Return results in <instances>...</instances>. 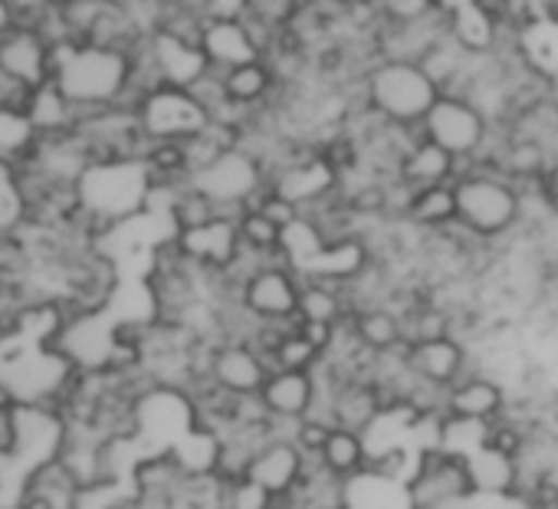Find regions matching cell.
<instances>
[{"instance_id": "cell-12", "label": "cell", "mask_w": 558, "mask_h": 509, "mask_svg": "<svg viewBox=\"0 0 558 509\" xmlns=\"http://www.w3.org/2000/svg\"><path fill=\"white\" fill-rule=\"evenodd\" d=\"M404 486H408V496H411L414 509H434V506L473 496V480H470L466 457L450 453L444 447H427L417 457V463H414L411 476L404 480Z\"/></svg>"}, {"instance_id": "cell-9", "label": "cell", "mask_w": 558, "mask_h": 509, "mask_svg": "<svg viewBox=\"0 0 558 509\" xmlns=\"http://www.w3.org/2000/svg\"><path fill=\"white\" fill-rule=\"evenodd\" d=\"M138 129L148 145L155 142H191L210 125V112L191 89L178 86H158L145 93V99L135 109Z\"/></svg>"}, {"instance_id": "cell-33", "label": "cell", "mask_w": 558, "mask_h": 509, "mask_svg": "<svg viewBox=\"0 0 558 509\" xmlns=\"http://www.w3.org/2000/svg\"><path fill=\"white\" fill-rule=\"evenodd\" d=\"M272 506H276V496H269L250 476L223 480V509H272Z\"/></svg>"}, {"instance_id": "cell-6", "label": "cell", "mask_w": 558, "mask_h": 509, "mask_svg": "<svg viewBox=\"0 0 558 509\" xmlns=\"http://www.w3.org/2000/svg\"><path fill=\"white\" fill-rule=\"evenodd\" d=\"M417 132H421V138H427L437 148L450 152L460 161V174L470 165H476L489 152V145L496 138L493 119L473 99H466L460 93H444L434 102V109L427 112V119L421 122Z\"/></svg>"}, {"instance_id": "cell-21", "label": "cell", "mask_w": 558, "mask_h": 509, "mask_svg": "<svg viewBox=\"0 0 558 509\" xmlns=\"http://www.w3.org/2000/svg\"><path fill=\"white\" fill-rule=\"evenodd\" d=\"M512 50L529 73L545 83H558V17L535 14L512 34Z\"/></svg>"}, {"instance_id": "cell-37", "label": "cell", "mask_w": 558, "mask_h": 509, "mask_svg": "<svg viewBox=\"0 0 558 509\" xmlns=\"http://www.w3.org/2000/svg\"><path fill=\"white\" fill-rule=\"evenodd\" d=\"M14 27H17V11H14V4H11V0H0V37L11 34Z\"/></svg>"}, {"instance_id": "cell-29", "label": "cell", "mask_w": 558, "mask_h": 509, "mask_svg": "<svg viewBox=\"0 0 558 509\" xmlns=\"http://www.w3.org/2000/svg\"><path fill=\"white\" fill-rule=\"evenodd\" d=\"M27 112H31V119H34L40 138L70 135V132H76V125H80V112L66 102V96H63L53 83H47V86H40V89L31 93Z\"/></svg>"}, {"instance_id": "cell-7", "label": "cell", "mask_w": 558, "mask_h": 509, "mask_svg": "<svg viewBox=\"0 0 558 509\" xmlns=\"http://www.w3.org/2000/svg\"><path fill=\"white\" fill-rule=\"evenodd\" d=\"M276 27L240 14V17H207L201 27V50L214 73H230L236 66L266 60L276 44Z\"/></svg>"}, {"instance_id": "cell-27", "label": "cell", "mask_w": 558, "mask_h": 509, "mask_svg": "<svg viewBox=\"0 0 558 509\" xmlns=\"http://www.w3.org/2000/svg\"><path fill=\"white\" fill-rule=\"evenodd\" d=\"M355 316V306L345 293V287L329 280H303L300 296V319L303 323H326V326H349Z\"/></svg>"}, {"instance_id": "cell-18", "label": "cell", "mask_w": 558, "mask_h": 509, "mask_svg": "<svg viewBox=\"0 0 558 509\" xmlns=\"http://www.w3.org/2000/svg\"><path fill=\"white\" fill-rule=\"evenodd\" d=\"M259 404H263L266 417L279 421V424H300V421L313 417V411L319 404L316 372H290V368L269 372V378L259 391Z\"/></svg>"}, {"instance_id": "cell-41", "label": "cell", "mask_w": 558, "mask_h": 509, "mask_svg": "<svg viewBox=\"0 0 558 509\" xmlns=\"http://www.w3.org/2000/svg\"><path fill=\"white\" fill-rule=\"evenodd\" d=\"M0 237H4V233H0Z\"/></svg>"}, {"instance_id": "cell-2", "label": "cell", "mask_w": 558, "mask_h": 509, "mask_svg": "<svg viewBox=\"0 0 558 509\" xmlns=\"http://www.w3.org/2000/svg\"><path fill=\"white\" fill-rule=\"evenodd\" d=\"M155 191V174L145 158H102L86 168L76 184V207L86 227L102 237L142 214Z\"/></svg>"}, {"instance_id": "cell-23", "label": "cell", "mask_w": 558, "mask_h": 509, "mask_svg": "<svg viewBox=\"0 0 558 509\" xmlns=\"http://www.w3.org/2000/svg\"><path fill=\"white\" fill-rule=\"evenodd\" d=\"M457 174H460V161H457L450 152L437 148V145L427 142V138H417V142L404 152L395 181H398L401 187H408V191H421V187L453 184Z\"/></svg>"}, {"instance_id": "cell-4", "label": "cell", "mask_w": 558, "mask_h": 509, "mask_svg": "<svg viewBox=\"0 0 558 509\" xmlns=\"http://www.w3.org/2000/svg\"><path fill=\"white\" fill-rule=\"evenodd\" d=\"M457 227L476 243L496 246L525 223V191L493 168L470 165L457 181Z\"/></svg>"}, {"instance_id": "cell-20", "label": "cell", "mask_w": 558, "mask_h": 509, "mask_svg": "<svg viewBox=\"0 0 558 509\" xmlns=\"http://www.w3.org/2000/svg\"><path fill=\"white\" fill-rule=\"evenodd\" d=\"M447 40L460 53H466L473 60H483V57L502 53L512 44V31L483 4V0H476V4H470V8L447 17Z\"/></svg>"}, {"instance_id": "cell-32", "label": "cell", "mask_w": 558, "mask_h": 509, "mask_svg": "<svg viewBox=\"0 0 558 509\" xmlns=\"http://www.w3.org/2000/svg\"><path fill=\"white\" fill-rule=\"evenodd\" d=\"M236 227H240V243L250 253L276 257V253L283 250V230H279L269 217H263L259 210H246Z\"/></svg>"}, {"instance_id": "cell-25", "label": "cell", "mask_w": 558, "mask_h": 509, "mask_svg": "<svg viewBox=\"0 0 558 509\" xmlns=\"http://www.w3.org/2000/svg\"><path fill=\"white\" fill-rule=\"evenodd\" d=\"M401 220H408L421 233L450 230L457 223V191H453V184H437V187L411 191Z\"/></svg>"}, {"instance_id": "cell-24", "label": "cell", "mask_w": 558, "mask_h": 509, "mask_svg": "<svg viewBox=\"0 0 558 509\" xmlns=\"http://www.w3.org/2000/svg\"><path fill=\"white\" fill-rule=\"evenodd\" d=\"M349 332L372 355H388V352H398L408 346L404 313H398L388 303L355 310V316L349 319Z\"/></svg>"}, {"instance_id": "cell-26", "label": "cell", "mask_w": 558, "mask_h": 509, "mask_svg": "<svg viewBox=\"0 0 558 509\" xmlns=\"http://www.w3.org/2000/svg\"><path fill=\"white\" fill-rule=\"evenodd\" d=\"M316 463L323 470H329L332 476L349 483V480H355V476H362L368 470L372 447H368L365 434H355V431H345V427H332L326 444H323V450H319V457H316Z\"/></svg>"}, {"instance_id": "cell-40", "label": "cell", "mask_w": 558, "mask_h": 509, "mask_svg": "<svg viewBox=\"0 0 558 509\" xmlns=\"http://www.w3.org/2000/svg\"><path fill=\"white\" fill-rule=\"evenodd\" d=\"M555 274H558V257H555Z\"/></svg>"}, {"instance_id": "cell-34", "label": "cell", "mask_w": 558, "mask_h": 509, "mask_svg": "<svg viewBox=\"0 0 558 509\" xmlns=\"http://www.w3.org/2000/svg\"><path fill=\"white\" fill-rule=\"evenodd\" d=\"M250 210H259V214H263V217H269L279 230H290V227L303 217V210H300L293 201H287L283 194H276L272 187H266V191H263V197H259Z\"/></svg>"}, {"instance_id": "cell-3", "label": "cell", "mask_w": 558, "mask_h": 509, "mask_svg": "<svg viewBox=\"0 0 558 509\" xmlns=\"http://www.w3.org/2000/svg\"><path fill=\"white\" fill-rule=\"evenodd\" d=\"M444 96L440 83L424 63L411 60H372L359 76L362 109L395 129H421L434 102Z\"/></svg>"}, {"instance_id": "cell-13", "label": "cell", "mask_w": 558, "mask_h": 509, "mask_svg": "<svg viewBox=\"0 0 558 509\" xmlns=\"http://www.w3.org/2000/svg\"><path fill=\"white\" fill-rule=\"evenodd\" d=\"M269 359L253 349L250 342H220L207 349L204 375L210 385H217L223 395L233 398H259L266 378H269Z\"/></svg>"}, {"instance_id": "cell-22", "label": "cell", "mask_w": 558, "mask_h": 509, "mask_svg": "<svg viewBox=\"0 0 558 509\" xmlns=\"http://www.w3.org/2000/svg\"><path fill=\"white\" fill-rule=\"evenodd\" d=\"M223 99L243 109H269L276 106L279 93H283V80H279L276 66L269 60H256L246 66H236L230 73H220Z\"/></svg>"}, {"instance_id": "cell-38", "label": "cell", "mask_w": 558, "mask_h": 509, "mask_svg": "<svg viewBox=\"0 0 558 509\" xmlns=\"http://www.w3.org/2000/svg\"><path fill=\"white\" fill-rule=\"evenodd\" d=\"M470 4H476V0H434V11L440 17H450V14H457V11H463Z\"/></svg>"}, {"instance_id": "cell-11", "label": "cell", "mask_w": 558, "mask_h": 509, "mask_svg": "<svg viewBox=\"0 0 558 509\" xmlns=\"http://www.w3.org/2000/svg\"><path fill=\"white\" fill-rule=\"evenodd\" d=\"M303 277L290 264H266L240 287L243 310L263 326H290L300 319Z\"/></svg>"}, {"instance_id": "cell-31", "label": "cell", "mask_w": 558, "mask_h": 509, "mask_svg": "<svg viewBox=\"0 0 558 509\" xmlns=\"http://www.w3.org/2000/svg\"><path fill=\"white\" fill-rule=\"evenodd\" d=\"M300 323V319H296ZM296 323L276 339V346H272V352L266 355L269 359V368L276 372V368H290V372H316L319 365H323V352L319 349H313L306 339H303V332L296 329Z\"/></svg>"}, {"instance_id": "cell-35", "label": "cell", "mask_w": 558, "mask_h": 509, "mask_svg": "<svg viewBox=\"0 0 558 509\" xmlns=\"http://www.w3.org/2000/svg\"><path fill=\"white\" fill-rule=\"evenodd\" d=\"M31 93L24 83H17L14 76H8L4 70H0V106H17V109H27L31 102Z\"/></svg>"}, {"instance_id": "cell-10", "label": "cell", "mask_w": 558, "mask_h": 509, "mask_svg": "<svg viewBox=\"0 0 558 509\" xmlns=\"http://www.w3.org/2000/svg\"><path fill=\"white\" fill-rule=\"evenodd\" d=\"M70 440V417L63 408L47 404H14V444L11 460L21 466V473H34L44 463L60 460L63 447Z\"/></svg>"}, {"instance_id": "cell-8", "label": "cell", "mask_w": 558, "mask_h": 509, "mask_svg": "<svg viewBox=\"0 0 558 509\" xmlns=\"http://www.w3.org/2000/svg\"><path fill=\"white\" fill-rule=\"evenodd\" d=\"M342 168L323 152V145H303L283 168L269 174V187L310 214L342 194Z\"/></svg>"}, {"instance_id": "cell-28", "label": "cell", "mask_w": 558, "mask_h": 509, "mask_svg": "<svg viewBox=\"0 0 558 509\" xmlns=\"http://www.w3.org/2000/svg\"><path fill=\"white\" fill-rule=\"evenodd\" d=\"M470 480H473V496H493V493H512L522 486L519 460L506 457L493 447H480L466 457Z\"/></svg>"}, {"instance_id": "cell-14", "label": "cell", "mask_w": 558, "mask_h": 509, "mask_svg": "<svg viewBox=\"0 0 558 509\" xmlns=\"http://www.w3.org/2000/svg\"><path fill=\"white\" fill-rule=\"evenodd\" d=\"M404 365L417 381L434 385V388H453L457 381H463L476 368L473 349L453 336L427 339V342H408L404 346Z\"/></svg>"}, {"instance_id": "cell-19", "label": "cell", "mask_w": 558, "mask_h": 509, "mask_svg": "<svg viewBox=\"0 0 558 509\" xmlns=\"http://www.w3.org/2000/svg\"><path fill=\"white\" fill-rule=\"evenodd\" d=\"M0 70L24 83L27 89H40L53 83V44L37 27H14L0 37Z\"/></svg>"}, {"instance_id": "cell-1", "label": "cell", "mask_w": 558, "mask_h": 509, "mask_svg": "<svg viewBox=\"0 0 558 509\" xmlns=\"http://www.w3.org/2000/svg\"><path fill=\"white\" fill-rule=\"evenodd\" d=\"M53 86L83 116L102 109H138L135 96V57L132 50L99 44H57L53 47Z\"/></svg>"}, {"instance_id": "cell-17", "label": "cell", "mask_w": 558, "mask_h": 509, "mask_svg": "<svg viewBox=\"0 0 558 509\" xmlns=\"http://www.w3.org/2000/svg\"><path fill=\"white\" fill-rule=\"evenodd\" d=\"M310 463L313 460L300 450V444L293 437H269L256 450V457L250 460L246 476L253 483H259L269 496L283 499V496L300 489V483L306 480Z\"/></svg>"}, {"instance_id": "cell-36", "label": "cell", "mask_w": 558, "mask_h": 509, "mask_svg": "<svg viewBox=\"0 0 558 509\" xmlns=\"http://www.w3.org/2000/svg\"><path fill=\"white\" fill-rule=\"evenodd\" d=\"M329 4L342 14H362V11H378L381 0H329Z\"/></svg>"}, {"instance_id": "cell-39", "label": "cell", "mask_w": 558, "mask_h": 509, "mask_svg": "<svg viewBox=\"0 0 558 509\" xmlns=\"http://www.w3.org/2000/svg\"><path fill=\"white\" fill-rule=\"evenodd\" d=\"M551 480H555V483H558V466H555V473H551Z\"/></svg>"}, {"instance_id": "cell-16", "label": "cell", "mask_w": 558, "mask_h": 509, "mask_svg": "<svg viewBox=\"0 0 558 509\" xmlns=\"http://www.w3.org/2000/svg\"><path fill=\"white\" fill-rule=\"evenodd\" d=\"M512 401H509V388L489 375L473 368L463 381H457L453 388H447V417L453 421H470V424H496L509 414Z\"/></svg>"}, {"instance_id": "cell-30", "label": "cell", "mask_w": 558, "mask_h": 509, "mask_svg": "<svg viewBox=\"0 0 558 509\" xmlns=\"http://www.w3.org/2000/svg\"><path fill=\"white\" fill-rule=\"evenodd\" d=\"M40 145V132L27 109L0 106V161L24 165Z\"/></svg>"}, {"instance_id": "cell-5", "label": "cell", "mask_w": 558, "mask_h": 509, "mask_svg": "<svg viewBox=\"0 0 558 509\" xmlns=\"http://www.w3.org/2000/svg\"><path fill=\"white\" fill-rule=\"evenodd\" d=\"M187 184L204 194L220 210V217L240 220L269 187V168L246 145H233L204 168H197Z\"/></svg>"}, {"instance_id": "cell-15", "label": "cell", "mask_w": 558, "mask_h": 509, "mask_svg": "<svg viewBox=\"0 0 558 509\" xmlns=\"http://www.w3.org/2000/svg\"><path fill=\"white\" fill-rule=\"evenodd\" d=\"M240 220H230V217H217L197 230H184V233H174V243L178 250L184 253V260L191 267H197L201 274H227L236 257H240Z\"/></svg>"}]
</instances>
